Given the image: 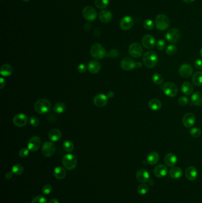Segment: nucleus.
<instances>
[{
	"instance_id": "obj_30",
	"label": "nucleus",
	"mask_w": 202,
	"mask_h": 203,
	"mask_svg": "<svg viewBox=\"0 0 202 203\" xmlns=\"http://www.w3.org/2000/svg\"><path fill=\"white\" fill-rule=\"evenodd\" d=\"M148 106L151 110L153 111H157L161 108L162 104L160 101L158 99H153L149 102Z\"/></svg>"
},
{
	"instance_id": "obj_45",
	"label": "nucleus",
	"mask_w": 202,
	"mask_h": 203,
	"mask_svg": "<svg viewBox=\"0 0 202 203\" xmlns=\"http://www.w3.org/2000/svg\"><path fill=\"white\" fill-rule=\"evenodd\" d=\"M52 191V186L50 184H46L42 188V192L45 195H49Z\"/></svg>"
},
{
	"instance_id": "obj_55",
	"label": "nucleus",
	"mask_w": 202,
	"mask_h": 203,
	"mask_svg": "<svg viewBox=\"0 0 202 203\" xmlns=\"http://www.w3.org/2000/svg\"><path fill=\"white\" fill-rule=\"evenodd\" d=\"M113 96H114V93H113V92L110 91V92H108L107 96V97H108V98H111L113 97Z\"/></svg>"
},
{
	"instance_id": "obj_19",
	"label": "nucleus",
	"mask_w": 202,
	"mask_h": 203,
	"mask_svg": "<svg viewBox=\"0 0 202 203\" xmlns=\"http://www.w3.org/2000/svg\"><path fill=\"white\" fill-rule=\"evenodd\" d=\"M136 177L139 182L141 183H146L149 181L150 175L147 170L145 169H141L137 171Z\"/></svg>"
},
{
	"instance_id": "obj_56",
	"label": "nucleus",
	"mask_w": 202,
	"mask_h": 203,
	"mask_svg": "<svg viewBox=\"0 0 202 203\" xmlns=\"http://www.w3.org/2000/svg\"><path fill=\"white\" fill-rule=\"evenodd\" d=\"M183 2H185V3H191L193 1H195V0H182Z\"/></svg>"
},
{
	"instance_id": "obj_15",
	"label": "nucleus",
	"mask_w": 202,
	"mask_h": 203,
	"mask_svg": "<svg viewBox=\"0 0 202 203\" xmlns=\"http://www.w3.org/2000/svg\"><path fill=\"white\" fill-rule=\"evenodd\" d=\"M134 24L133 19L131 16H125L121 19L120 22V27L123 30L131 29Z\"/></svg>"
},
{
	"instance_id": "obj_10",
	"label": "nucleus",
	"mask_w": 202,
	"mask_h": 203,
	"mask_svg": "<svg viewBox=\"0 0 202 203\" xmlns=\"http://www.w3.org/2000/svg\"><path fill=\"white\" fill-rule=\"evenodd\" d=\"M166 37L168 42L176 43L180 40L181 37V33L180 30L177 29L172 28L166 32Z\"/></svg>"
},
{
	"instance_id": "obj_14",
	"label": "nucleus",
	"mask_w": 202,
	"mask_h": 203,
	"mask_svg": "<svg viewBox=\"0 0 202 203\" xmlns=\"http://www.w3.org/2000/svg\"><path fill=\"white\" fill-rule=\"evenodd\" d=\"M41 145V140L39 137L35 136L31 138L27 145V149L31 151H36L39 149Z\"/></svg>"
},
{
	"instance_id": "obj_12",
	"label": "nucleus",
	"mask_w": 202,
	"mask_h": 203,
	"mask_svg": "<svg viewBox=\"0 0 202 203\" xmlns=\"http://www.w3.org/2000/svg\"><path fill=\"white\" fill-rule=\"evenodd\" d=\"M28 118L24 114H18L15 115L12 119L13 124L17 127H23L27 124Z\"/></svg>"
},
{
	"instance_id": "obj_6",
	"label": "nucleus",
	"mask_w": 202,
	"mask_h": 203,
	"mask_svg": "<svg viewBox=\"0 0 202 203\" xmlns=\"http://www.w3.org/2000/svg\"><path fill=\"white\" fill-rule=\"evenodd\" d=\"M162 90L166 95L170 97H175L178 93V87L173 82H169L164 84L162 86Z\"/></svg>"
},
{
	"instance_id": "obj_11",
	"label": "nucleus",
	"mask_w": 202,
	"mask_h": 203,
	"mask_svg": "<svg viewBox=\"0 0 202 203\" xmlns=\"http://www.w3.org/2000/svg\"><path fill=\"white\" fill-rule=\"evenodd\" d=\"M120 67L125 71H131L137 68V62L129 57H125L121 61Z\"/></svg>"
},
{
	"instance_id": "obj_25",
	"label": "nucleus",
	"mask_w": 202,
	"mask_h": 203,
	"mask_svg": "<svg viewBox=\"0 0 202 203\" xmlns=\"http://www.w3.org/2000/svg\"><path fill=\"white\" fill-rule=\"evenodd\" d=\"M160 159V156L156 151H152L149 153L147 156V162L151 165H156Z\"/></svg>"
},
{
	"instance_id": "obj_52",
	"label": "nucleus",
	"mask_w": 202,
	"mask_h": 203,
	"mask_svg": "<svg viewBox=\"0 0 202 203\" xmlns=\"http://www.w3.org/2000/svg\"><path fill=\"white\" fill-rule=\"evenodd\" d=\"M12 172H7L6 175H5V176L7 179H12V176H13V174H12Z\"/></svg>"
},
{
	"instance_id": "obj_48",
	"label": "nucleus",
	"mask_w": 202,
	"mask_h": 203,
	"mask_svg": "<svg viewBox=\"0 0 202 203\" xmlns=\"http://www.w3.org/2000/svg\"><path fill=\"white\" fill-rule=\"evenodd\" d=\"M30 122L31 125L33 126H37L39 124V121L38 120V118L34 116H30Z\"/></svg>"
},
{
	"instance_id": "obj_41",
	"label": "nucleus",
	"mask_w": 202,
	"mask_h": 203,
	"mask_svg": "<svg viewBox=\"0 0 202 203\" xmlns=\"http://www.w3.org/2000/svg\"><path fill=\"white\" fill-rule=\"evenodd\" d=\"M63 149L67 152H71L74 149V144L70 141H66L63 144Z\"/></svg>"
},
{
	"instance_id": "obj_38",
	"label": "nucleus",
	"mask_w": 202,
	"mask_h": 203,
	"mask_svg": "<svg viewBox=\"0 0 202 203\" xmlns=\"http://www.w3.org/2000/svg\"><path fill=\"white\" fill-rule=\"evenodd\" d=\"M152 82L156 84L160 85L164 82V78L160 74L156 73L152 75Z\"/></svg>"
},
{
	"instance_id": "obj_8",
	"label": "nucleus",
	"mask_w": 202,
	"mask_h": 203,
	"mask_svg": "<svg viewBox=\"0 0 202 203\" xmlns=\"http://www.w3.org/2000/svg\"><path fill=\"white\" fill-rule=\"evenodd\" d=\"M83 15L85 20L89 22H93L97 18V12L94 9V8L88 6L84 8L83 10Z\"/></svg>"
},
{
	"instance_id": "obj_40",
	"label": "nucleus",
	"mask_w": 202,
	"mask_h": 203,
	"mask_svg": "<svg viewBox=\"0 0 202 203\" xmlns=\"http://www.w3.org/2000/svg\"><path fill=\"white\" fill-rule=\"evenodd\" d=\"M143 27L147 30H152L154 28V22L150 19H147L145 20L143 22Z\"/></svg>"
},
{
	"instance_id": "obj_50",
	"label": "nucleus",
	"mask_w": 202,
	"mask_h": 203,
	"mask_svg": "<svg viewBox=\"0 0 202 203\" xmlns=\"http://www.w3.org/2000/svg\"><path fill=\"white\" fill-rule=\"evenodd\" d=\"M86 70H87L86 66L84 65L83 64H79L78 67V71L80 73H84V72H86Z\"/></svg>"
},
{
	"instance_id": "obj_36",
	"label": "nucleus",
	"mask_w": 202,
	"mask_h": 203,
	"mask_svg": "<svg viewBox=\"0 0 202 203\" xmlns=\"http://www.w3.org/2000/svg\"><path fill=\"white\" fill-rule=\"evenodd\" d=\"M12 173L16 175H21L24 172V167L20 164H16L12 167Z\"/></svg>"
},
{
	"instance_id": "obj_57",
	"label": "nucleus",
	"mask_w": 202,
	"mask_h": 203,
	"mask_svg": "<svg viewBox=\"0 0 202 203\" xmlns=\"http://www.w3.org/2000/svg\"><path fill=\"white\" fill-rule=\"evenodd\" d=\"M142 67V64L141 62H137V68H140Z\"/></svg>"
},
{
	"instance_id": "obj_2",
	"label": "nucleus",
	"mask_w": 202,
	"mask_h": 203,
	"mask_svg": "<svg viewBox=\"0 0 202 203\" xmlns=\"http://www.w3.org/2000/svg\"><path fill=\"white\" fill-rule=\"evenodd\" d=\"M91 56L97 60H101L107 56V53L103 45L100 43H94L90 49Z\"/></svg>"
},
{
	"instance_id": "obj_46",
	"label": "nucleus",
	"mask_w": 202,
	"mask_h": 203,
	"mask_svg": "<svg viewBox=\"0 0 202 203\" xmlns=\"http://www.w3.org/2000/svg\"><path fill=\"white\" fill-rule=\"evenodd\" d=\"M166 47V42L163 39H160L158 42H156V48L162 51Z\"/></svg>"
},
{
	"instance_id": "obj_31",
	"label": "nucleus",
	"mask_w": 202,
	"mask_h": 203,
	"mask_svg": "<svg viewBox=\"0 0 202 203\" xmlns=\"http://www.w3.org/2000/svg\"><path fill=\"white\" fill-rule=\"evenodd\" d=\"M170 176L174 179H178L183 175L182 170L178 167H174L170 170Z\"/></svg>"
},
{
	"instance_id": "obj_34",
	"label": "nucleus",
	"mask_w": 202,
	"mask_h": 203,
	"mask_svg": "<svg viewBox=\"0 0 202 203\" xmlns=\"http://www.w3.org/2000/svg\"><path fill=\"white\" fill-rule=\"evenodd\" d=\"M95 7L99 9H104L109 4V0H94Z\"/></svg>"
},
{
	"instance_id": "obj_9",
	"label": "nucleus",
	"mask_w": 202,
	"mask_h": 203,
	"mask_svg": "<svg viewBox=\"0 0 202 203\" xmlns=\"http://www.w3.org/2000/svg\"><path fill=\"white\" fill-rule=\"evenodd\" d=\"M56 151V146L53 143L47 141L43 144L42 148L43 155L47 157L54 156Z\"/></svg>"
},
{
	"instance_id": "obj_29",
	"label": "nucleus",
	"mask_w": 202,
	"mask_h": 203,
	"mask_svg": "<svg viewBox=\"0 0 202 203\" xmlns=\"http://www.w3.org/2000/svg\"><path fill=\"white\" fill-rule=\"evenodd\" d=\"M181 91L185 95H190L193 92V87L189 82H185L181 85Z\"/></svg>"
},
{
	"instance_id": "obj_44",
	"label": "nucleus",
	"mask_w": 202,
	"mask_h": 203,
	"mask_svg": "<svg viewBox=\"0 0 202 203\" xmlns=\"http://www.w3.org/2000/svg\"><path fill=\"white\" fill-rule=\"evenodd\" d=\"M178 104L182 106H186L189 103V99L186 96H181L178 98Z\"/></svg>"
},
{
	"instance_id": "obj_49",
	"label": "nucleus",
	"mask_w": 202,
	"mask_h": 203,
	"mask_svg": "<svg viewBox=\"0 0 202 203\" xmlns=\"http://www.w3.org/2000/svg\"><path fill=\"white\" fill-rule=\"evenodd\" d=\"M195 65L197 69L202 70V60L201 59L196 60L195 62Z\"/></svg>"
},
{
	"instance_id": "obj_59",
	"label": "nucleus",
	"mask_w": 202,
	"mask_h": 203,
	"mask_svg": "<svg viewBox=\"0 0 202 203\" xmlns=\"http://www.w3.org/2000/svg\"><path fill=\"white\" fill-rule=\"evenodd\" d=\"M23 2H29L30 0H22Z\"/></svg>"
},
{
	"instance_id": "obj_53",
	"label": "nucleus",
	"mask_w": 202,
	"mask_h": 203,
	"mask_svg": "<svg viewBox=\"0 0 202 203\" xmlns=\"http://www.w3.org/2000/svg\"><path fill=\"white\" fill-rule=\"evenodd\" d=\"M0 83H1V89H3V87L5 86V80L2 77H1L0 79Z\"/></svg>"
},
{
	"instance_id": "obj_4",
	"label": "nucleus",
	"mask_w": 202,
	"mask_h": 203,
	"mask_svg": "<svg viewBox=\"0 0 202 203\" xmlns=\"http://www.w3.org/2000/svg\"><path fill=\"white\" fill-rule=\"evenodd\" d=\"M155 25L156 29L161 31L166 30L170 26V20L165 14H161L156 17Z\"/></svg>"
},
{
	"instance_id": "obj_28",
	"label": "nucleus",
	"mask_w": 202,
	"mask_h": 203,
	"mask_svg": "<svg viewBox=\"0 0 202 203\" xmlns=\"http://www.w3.org/2000/svg\"><path fill=\"white\" fill-rule=\"evenodd\" d=\"M54 175L55 177L58 179H63L66 175L65 169L64 167L58 166L54 169Z\"/></svg>"
},
{
	"instance_id": "obj_20",
	"label": "nucleus",
	"mask_w": 202,
	"mask_h": 203,
	"mask_svg": "<svg viewBox=\"0 0 202 203\" xmlns=\"http://www.w3.org/2000/svg\"><path fill=\"white\" fill-rule=\"evenodd\" d=\"M154 173L155 176L157 178H163L167 175L168 169L165 165L160 164L155 167Z\"/></svg>"
},
{
	"instance_id": "obj_16",
	"label": "nucleus",
	"mask_w": 202,
	"mask_h": 203,
	"mask_svg": "<svg viewBox=\"0 0 202 203\" xmlns=\"http://www.w3.org/2000/svg\"><path fill=\"white\" fill-rule=\"evenodd\" d=\"M195 122V115L192 113H187L185 114L182 119V123L183 126L186 128H191L192 126H194Z\"/></svg>"
},
{
	"instance_id": "obj_22",
	"label": "nucleus",
	"mask_w": 202,
	"mask_h": 203,
	"mask_svg": "<svg viewBox=\"0 0 202 203\" xmlns=\"http://www.w3.org/2000/svg\"><path fill=\"white\" fill-rule=\"evenodd\" d=\"M185 178L189 181H194L197 178L198 172L196 167L189 166L185 170Z\"/></svg>"
},
{
	"instance_id": "obj_1",
	"label": "nucleus",
	"mask_w": 202,
	"mask_h": 203,
	"mask_svg": "<svg viewBox=\"0 0 202 203\" xmlns=\"http://www.w3.org/2000/svg\"><path fill=\"white\" fill-rule=\"evenodd\" d=\"M143 63L148 68H153L157 65L158 58L156 53L152 51H149L143 54Z\"/></svg>"
},
{
	"instance_id": "obj_17",
	"label": "nucleus",
	"mask_w": 202,
	"mask_h": 203,
	"mask_svg": "<svg viewBox=\"0 0 202 203\" xmlns=\"http://www.w3.org/2000/svg\"><path fill=\"white\" fill-rule=\"evenodd\" d=\"M155 42V39L151 35H145L143 36L142 39L143 47L147 49L154 48Z\"/></svg>"
},
{
	"instance_id": "obj_3",
	"label": "nucleus",
	"mask_w": 202,
	"mask_h": 203,
	"mask_svg": "<svg viewBox=\"0 0 202 203\" xmlns=\"http://www.w3.org/2000/svg\"><path fill=\"white\" fill-rule=\"evenodd\" d=\"M51 109L50 102L45 99H40L35 104L36 112L40 114H46Z\"/></svg>"
},
{
	"instance_id": "obj_27",
	"label": "nucleus",
	"mask_w": 202,
	"mask_h": 203,
	"mask_svg": "<svg viewBox=\"0 0 202 203\" xmlns=\"http://www.w3.org/2000/svg\"><path fill=\"white\" fill-rule=\"evenodd\" d=\"M191 102L196 106L202 105V92H196L194 93L191 97Z\"/></svg>"
},
{
	"instance_id": "obj_21",
	"label": "nucleus",
	"mask_w": 202,
	"mask_h": 203,
	"mask_svg": "<svg viewBox=\"0 0 202 203\" xmlns=\"http://www.w3.org/2000/svg\"><path fill=\"white\" fill-rule=\"evenodd\" d=\"M99 20L103 23H109L113 18V15L111 12L107 10H103L100 12L99 16Z\"/></svg>"
},
{
	"instance_id": "obj_37",
	"label": "nucleus",
	"mask_w": 202,
	"mask_h": 203,
	"mask_svg": "<svg viewBox=\"0 0 202 203\" xmlns=\"http://www.w3.org/2000/svg\"><path fill=\"white\" fill-rule=\"evenodd\" d=\"M149 185L145 183H143L142 184L138 186L137 188V191L138 194L140 195H145L149 191Z\"/></svg>"
},
{
	"instance_id": "obj_23",
	"label": "nucleus",
	"mask_w": 202,
	"mask_h": 203,
	"mask_svg": "<svg viewBox=\"0 0 202 203\" xmlns=\"http://www.w3.org/2000/svg\"><path fill=\"white\" fill-rule=\"evenodd\" d=\"M164 161L166 166L172 167L176 165L177 162V157L173 153H168L164 157Z\"/></svg>"
},
{
	"instance_id": "obj_5",
	"label": "nucleus",
	"mask_w": 202,
	"mask_h": 203,
	"mask_svg": "<svg viewBox=\"0 0 202 203\" xmlns=\"http://www.w3.org/2000/svg\"><path fill=\"white\" fill-rule=\"evenodd\" d=\"M62 164L66 169L72 171L75 168L77 165V158L72 154H67L62 159Z\"/></svg>"
},
{
	"instance_id": "obj_54",
	"label": "nucleus",
	"mask_w": 202,
	"mask_h": 203,
	"mask_svg": "<svg viewBox=\"0 0 202 203\" xmlns=\"http://www.w3.org/2000/svg\"><path fill=\"white\" fill-rule=\"evenodd\" d=\"M48 203H60V202H59V201L57 199L54 198V199L50 200Z\"/></svg>"
},
{
	"instance_id": "obj_43",
	"label": "nucleus",
	"mask_w": 202,
	"mask_h": 203,
	"mask_svg": "<svg viewBox=\"0 0 202 203\" xmlns=\"http://www.w3.org/2000/svg\"><path fill=\"white\" fill-rule=\"evenodd\" d=\"M31 203H48L46 198L43 196H38L35 197L32 201Z\"/></svg>"
},
{
	"instance_id": "obj_35",
	"label": "nucleus",
	"mask_w": 202,
	"mask_h": 203,
	"mask_svg": "<svg viewBox=\"0 0 202 203\" xmlns=\"http://www.w3.org/2000/svg\"><path fill=\"white\" fill-rule=\"evenodd\" d=\"M65 105L62 102L56 103L54 107V111L57 114L63 113L65 110Z\"/></svg>"
},
{
	"instance_id": "obj_42",
	"label": "nucleus",
	"mask_w": 202,
	"mask_h": 203,
	"mask_svg": "<svg viewBox=\"0 0 202 203\" xmlns=\"http://www.w3.org/2000/svg\"><path fill=\"white\" fill-rule=\"evenodd\" d=\"M177 51V47L174 45H168L166 49V54L168 55H173Z\"/></svg>"
},
{
	"instance_id": "obj_58",
	"label": "nucleus",
	"mask_w": 202,
	"mask_h": 203,
	"mask_svg": "<svg viewBox=\"0 0 202 203\" xmlns=\"http://www.w3.org/2000/svg\"><path fill=\"white\" fill-rule=\"evenodd\" d=\"M200 56L202 57V48H201V49H200Z\"/></svg>"
},
{
	"instance_id": "obj_51",
	"label": "nucleus",
	"mask_w": 202,
	"mask_h": 203,
	"mask_svg": "<svg viewBox=\"0 0 202 203\" xmlns=\"http://www.w3.org/2000/svg\"><path fill=\"white\" fill-rule=\"evenodd\" d=\"M119 55V52L116 49H113L110 51V54L108 55V56H110L112 58H116V57H118Z\"/></svg>"
},
{
	"instance_id": "obj_18",
	"label": "nucleus",
	"mask_w": 202,
	"mask_h": 203,
	"mask_svg": "<svg viewBox=\"0 0 202 203\" xmlns=\"http://www.w3.org/2000/svg\"><path fill=\"white\" fill-rule=\"evenodd\" d=\"M108 97L104 94H98L94 96L93 102L97 107L103 108L107 104Z\"/></svg>"
},
{
	"instance_id": "obj_47",
	"label": "nucleus",
	"mask_w": 202,
	"mask_h": 203,
	"mask_svg": "<svg viewBox=\"0 0 202 203\" xmlns=\"http://www.w3.org/2000/svg\"><path fill=\"white\" fill-rule=\"evenodd\" d=\"M29 150L26 148H23L19 151L18 155L21 157H26L29 155Z\"/></svg>"
},
{
	"instance_id": "obj_26",
	"label": "nucleus",
	"mask_w": 202,
	"mask_h": 203,
	"mask_svg": "<svg viewBox=\"0 0 202 203\" xmlns=\"http://www.w3.org/2000/svg\"><path fill=\"white\" fill-rule=\"evenodd\" d=\"M101 66L100 63L96 61H92L89 62L88 65V69L91 73L97 74L100 70Z\"/></svg>"
},
{
	"instance_id": "obj_39",
	"label": "nucleus",
	"mask_w": 202,
	"mask_h": 203,
	"mask_svg": "<svg viewBox=\"0 0 202 203\" xmlns=\"http://www.w3.org/2000/svg\"><path fill=\"white\" fill-rule=\"evenodd\" d=\"M190 134L193 137L198 138L202 135V131L199 128L195 127L190 130Z\"/></svg>"
},
{
	"instance_id": "obj_33",
	"label": "nucleus",
	"mask_w": 202,
	"mask_h": 203,
	"mask_svg": "<svg viewBox=\"0 0 202 203\" xmlns=\"http://www.w3.org/2000/svg\"><path fill=\"white\" fill-rule=\"evenodd\" d=\"M192 82L196 86H202V72H197L193 74Z\"/></svg>"
},
{
	"instance_id": "obj_7",
	"label": "nucleus",
	"mask_w": 202,
	"mask_h": 203,
	"mask_svg": "<svg viewBox=\"0 0 202 203\" xmlns=\"http://www.w3.org/2000/svg\"><path fill=\"white\" fill-rule=\"evenodd\" d=\"M129 53L133 58H139L143 54L142 47L139 43H132L129 47Z\"/></svg>"
},
{
	"instance_id": "obj_13",
	"label": "nucleus",
	"mask_w": 202,
	"mask_h": 203,
	"mask_svg": "<svg viewBox=\"0 0 202 203\" xmlns=\"http://www.w3.org/2000/svg\"><path fill=\"white\" fill-rule=\"evenodd\" d=\"M193 68L189 64H184L181 65L179 68V74L181 77L187 78L192 76L193 74Z\"/></svg>"
},
{
	"instance_id": "obj_24",
	"label": "nucleus",
	"mask_w": 202,
	"mask_h": 203,
	"mask_svg": "<svg viewBox=\"0 0 202 203\" xmlns=\"http://www.w3.org/2000/svg\"><path fill=\"white\" fill-rule=\"evenodd\" d=\"M49 138L52 141H59L62 137V133L58 129H52L49 132Z\"/></svg>"
},
{
	"instance_id": "obj_32",
	"label": "nucleus",
	"mask_w": 202,
	"mask_h": 203,
	"mask_svg": "<svg viewBox=\"0 0 202 203\" xmlns=\"http://www.w3.org/2000/svg\"><path fill=\"white\" fill-rule=\"evenodd\" d=\"M12 71H13V70H12V66L10 64H6L1 67L0 73L2 76L7 77V76H10V75H12Z\"/></svg>"
}]
</instances>
